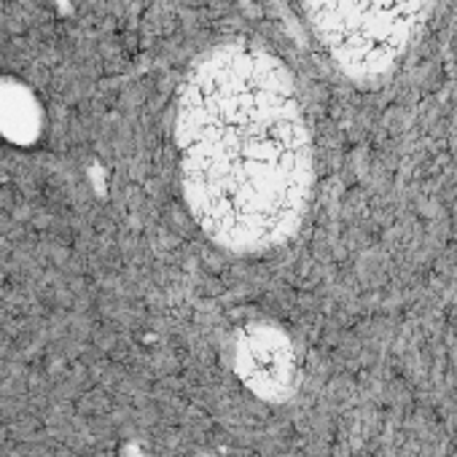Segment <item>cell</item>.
I'll return each instance as SVG.
<instances>
[{
  "mask_svg": "<svg viewBox=\"0 0 457 457\" xmlns=\"http://www.w3.org/2000/svg\"><path fill=\"white\" fill-rule=\"evenodd\" d=\"M0 129L20 143L30 140L38 132V108L33 105V97L25 89H0Z\"/></svg>",
  "mask_w": 457,
  "mask_h": 457,
  "instance_id": "4",
  "label": "cell"
},
{
  "mask_svg": "<svg viewBox=\"0 0 457 457\" xmlns=\"http://www.w3.org/2000/svg\"><path fill=\"white\" fill-rule=\"evenodd\" d=\"M237 371L259 398H288L296 385V355L291 339L270 323H253L237 339Z\"/></svg>",
  "mask_w": 457,
  "mask_h": 457,
  "instance_id": "3",
  "label": "cell"
},
{
  "mask_svg": "<svg viewBox=\"0 0 457 457\" xmlns=\"http://www.w3.org/2000/svg\"><path fill=\"white\" fill-rule=\"evenodd\" d=\"M428 0H304L307 20L350 79L385 76L409 49Z\"/></svg>",
  "mask_w": 457,
  "mask_h": 457,
  "instance_id": "2",
  "label": "cell"
},
{
  "mask_svg": "<svg viewBox=\"0 0 457 457\" xmlns=\"http://www.w3.org/2000/svg\"><path fill=\"white\" fill-rule=\"evenodd\" d=\"M175 132L183 194L210 240L245 253L296 235L312 145L280 60L245 44L212 49L180 89Z\"/></svg>",
  "mask_w": 457,
  "mask_h": 457,
  "instance_id": "1",
  "label": "cell"
}]
</instances>
